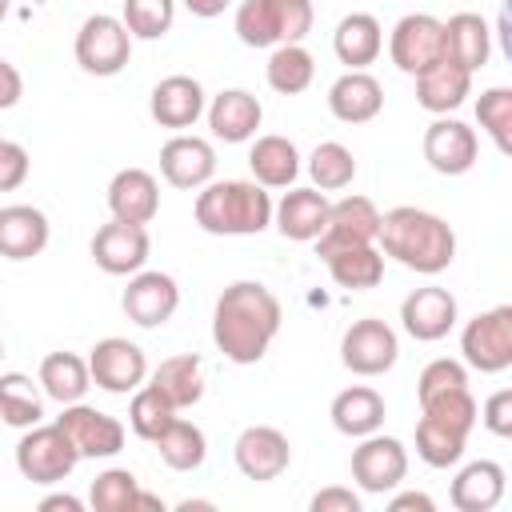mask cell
Wrapping results in <instances>:
<instances>
[{
	"label": "cell",
	"instance_id": "db71d44e",
	"mask_svg": "<svg viewBox=\"0 0 512 512\" xmlns=\"http://www.w3.org/2000/svg\"><path fill=\"white\" fill-rule=\"evenodd\" d=\"M176 508H180V512H192V508H212V504H208V500H180Z\"/></svg>",
	"mask_w": 512,
	"mask_h": 512
},
{
	"label": "cell",
	"instance_id": "836d02e7",
	"mask_svg": "<svg viewBox=\"0 0 512 512\" xmlns=\"http://www.w3.org/2000/svg\"><path fill=\"white\" fill-rule=\"evenodd\" d=\"M40 388H44V396L56 400L60 408L84 400V392L92 388L88 360L76 356V352H48V356L40 360Z\"/></svg>",
	"mask_w": 512,
	"mask_h": 512
},
{
	"label": "cell",
	"instance_id": "f1b7e54d",
	"mask_svg": "<svg viewBox=\"0 0 512 512\" xmlns=\"http://www.w3.org/2000/svg\"><path fill=\"white\" fill-rule=\"evenodd\" d=\"M148 384H152L176 412H184V408H192V404L204 400V360H200L196 352L168 356V360H160V364L152 368Z\"/></svg>",
	"mask_w": 512,
	"mask_h": 512
},
{
	"label": "cell",
	"instance_id": "f5cc1de1",
	"mask_svg": "<svg viewBox=\"0 0 512 512\" xmlns=\"http://www.w3.org/2000/svg\"><path fill=\"white\" fill-rule=\"evenodd\" d=\"M180 4H184L192 16H200V20H212V16H220V12H224L232 0H180Z\"/></svg>",
	"mask_w": 512,
	"mask_h": 512
},
{
	"label": "cell",
	"instance_id": "5bb4252c",
	"mask_svg": "<svg viewBox=\"0 0 512 512\" xmlns=\"http://www.w3.org/2000/svg\"><path fill=\"white\" fill-rule=\"evenodd\" d=\"M476 156H480V140H476V128L456 120V116H436L428 128H424V160L432 172L440 176H464L476 168Z\"/></svg>",
	"mask_w": 512,
	"mask_h": 512
},
{
	"label": "cell",
	"instance_id": "ffe728a7",
	"mask_svg": "<svg viewBox=\"0 0 512 512\" xmlns=\"http://www.w3.org/2000/svg\"><path fill=\"white\" fill-rule=\"evenodd\" d=\"M204 108H208V100H204L200 80L184 76V72L164 76L148 96V112L160 128H192L204 116Z\"/></svg>",
	"mask_w": 512,
	"mask_h": 512
},
{
	"label": "cell",
	"instance_id": "2e32d148",
	"mask_svg": "<svg viewBox=\"0 0 512 512\" xmlns=\"http://www.w3.org/2000/svg\"><path fill=\"white\" fill-rule=\"evenodd\" d=\"M460 320V308H456V296L440 284H424V288H412L404 300H400V324L412 340L420 344H436L444 340Z\"/></svg>",
	"mask_w": 512,
	"mask_h": 512
},
{
	"label": "cell",
	"instance_id": "8992f818",
	"mask_svg": "<svg viewBox=\"0 0 512 512\" xmlns=\"http://www.w3.org/2000/svg\"><path fill=\"white\" fill-rule=\"evenodd\" d=\"M460 352L464 364L484 376L512 368V308L496 304L488 312H476L460 332Z\"/></svg>",
	"mask_w": 512,
	"mask_h": 512
},
{
	"label": "cell",
	"instance_id": "7c38bea8",
	"mask_svg": "<svg viewBox=\"0 0 512 512\" xmlns=\"http://www.w3.org/2000/svg\"><path fill=\"white\" fill-rule=\"evenodd\" d=\"M388 56L400 72L416 76L428 64H436L444 56V20L428 16V12H408L396 20L392 36H388Z\"/></svg>",
	"mask_w": 512,
	"mask_h": 512
},
{
	"label": "cell",
	"instance_id": "74e56055",
	"mask_svg": "<svg viewBox=\"0 0 512 512\" xmlns=\"http://www.w3.org/2000/svg\"><path fill=\"white\" fill-rule=\"evenodd\" d=\"M464 448H468V436L464 432H456V428H448V424H440L432 416H420L416 420V456L428 468H452V464H460Z\"/></svg>",
	"mask_w": 512,
	"mask_h": 512
},
{
	"label": "cell",
	"instance_id": "7402d4cb",
	"mask_svg": "<svg viewBox=\"0 0 512 512\" xmlns=\"http://www.w3.org/2000/svg\"><path fill=\"white\" fill-rule=\"evenodd\" d=\"M472 92V72L460 68L456 60L440 56L436 64H428L424 72H416V104L432 116H448L456 112Z\"/></svg>",
	"mask_w": 512,
	"mask_h": 512
},
{
	"label": "cell",
	"instance_id": "ac0fdd59",
	"mask_svg": "<svg viewBox=\"0 0 512 512\" xmlns=\"http://www.w3.org/2000/svg\"><path fill=\"white\" fill-rule=\"evenodd\" d=\"M152 240L144 224H124V220H108L96 228L92 236V260L100 272L108 276H132L148 264Z\"/></svg>",
	"mask_w": 512,
	"mask_h": 512
},
{
	"label": "cell",
	"instance_id": "681fc988",
	"mask_svg": "<svg viewBox=\"0 0 512 512\" xmlns=\"http://www.w3.org/2000/svg\"><path fill=\"white\" fill-rule=\"evenodd\" d=\"M20 96H24V76H20V68L8 64V60H0V112L16 108Z\"/></svg>",
	"mask_w": 512,
	"mask_h": 512
},
{
	"label": "cell",
	"instance_id": "7a4b0ae2",
	"mask_svg": "<svg viewBox=\"0 0 512 512\" xmlns=\"http://www.w3.org/2000/svg\"><path fill=\"white\" fill-rule=\"evenodd\" d=\"M376 244L384 256H392L396 264L420 276H440L456 260V232L448 228V220H440L436 212L412 208V204L380 212Z\"/></svg>",
	"mask_w": 512,
	"mask_h": 512
},
{
	"label": "cell",
	"instance_id": "f546056e",
	"mask_svg": "<svg viewBox=\"0 0 512 512\" xmlns=\"http://www.w3.org/2000/svg\"><path fill=\"white\" fill-rule=\"evenodd\" d=\"M332 52L348 68H368L384 52V28L372 12H348L332 32Z\"/></svg>",
	"mask_w": 512,
	"mask_h": 512
},
{
	"label": "cell",
	"instance_id": "816d5d0a",
	"mask_svg": "<svg viewBox=\"0 0 512 512\" xmlns=\"http://www.w3.org/2000/svg\"><path fill=\"white\" fill-rule=\"evenodd\" d=\"M40 512H84V500H76L68 492H52L40 500Z\"/></svg>",
	"mask_w": 512,
	"mask_h": 512
},
{
	"label": "cell",
	"instance_id": "d6a6232c",
	"mask_svg": "<svg viewBox=\"0 0 512 512\" xmlns=\"http://www.w3.org/2000/svg\"><path fill=\"white\" fill-rule=\"evenodd\" d=\"M328 264V276L348 288V292H368L384 280V252L376 244H356V248H336L320 256Z\"/></svg>",
	"mask_w": 512,
	"mask_h": 512
},
{
	"label": "cell",
	"instance_id": "4fadbf2b",
	"mask_svg": "<svg viewBox=\"0 0 512 512\" xmlns=\"http://www.w3.org/2000/svg\"><path fill=\"white\" fill-rule=\"evenodd\" d=\"M232 460L240 468L244 480H256V484H268V480H280L292 464V444L280 428L272 424H252L236 436L232 444Z\"/></svg>",
	"mask_w": 512,
	"mask_h": 512
},
{
	"label": "cell",
	"instance_id": "277c9868",
	"mask_svg": "<svg viewBox=\"0 0 512 512\" xmlns=\"http://www.w3.org/2000/svg\"><path fill=\"white\" fill-rule=\"evenodd\" d=\"M312 0H244L236 8V36L248 48L300 44L312 32Z\"/></svg>",
	"mask_w": 512,
	"mask_h": 512
},
{
	"label": "cell",
	"instance_id": "4316f807",
	"mask_svg": "<svg viewBox=\"0 0 512 512\" xmlns=\"http://www.w3.org/2000/svg\"><path fill=\"white\" fill-rule=\"evenodd\" d=\"M508 492V476L496 460H472L452 480V508L456 512H492Z\"/></svg>",
	"mask_w": 512,
	"mask_h": 512
},
{
	"label": "cell",
	"instance_id": "f907efd6",
	"mask_svg": "<svg viewBox=\"0 0 512 512\" xmlns=\"http://www.w3.org/2000/svg\"><path fill=\"white\" fill-rule=\"evenodd\" d=\"M392 512H436V500L428 492H396L388 500Z\"/></svg>",
	"mask_w": 512,
	"mask_h": 512
},
{
	"label": "cell",
	"instance_id": "f35d334b",
	"mask_svg": "<svg viewBox=\"0 0 512 512\" xmlns=\"http://www.w3.org/2000/svg\"><path fill=\"white\" fill-rule=\"evenodd\" d=\"M308 176L320 192H340L356 180V156L340 144V140H324L312 148L308 156Z\"/></svg>",
	"mask_w": 512,
	"mask_h": 512
},
{
	"label": "cell",
	"instance_id": "1f68e13d",
	"mask_svg": "<svg viewBox=\"0 0 512 512\" xmlns=\"http://www.w3.org/2000/svg\"><path fill=\"white\" fill-rule=\"evenodd\" d=\"M248 168L252 180L264 188H292L300 176V148L288 136H256L252 152H248Z\"/></svg>",
	"mask_w": 512,
	"mask_h": 512
},
{
	"label": "cell",
	"instance_id": "cb8c5ba5",
	"mask_svg": "<svg viewBox=\"0 0 512 512\" xmlns=\"http://www.w3.org/2000/svg\"><path fill=\"white\" fill-rule=\"evenodd\" d=\"M108 208L112 220L124 224H152L160 212V184L144 168H120L108 184Z\"/></svg>",
	"mask_w": 512,
	"mask_h": 512
},
{
	"label": "cell",
	"instance_id": "ba28073f",
	"mask_svg": "<svg viewBox=\"0 0 512 512\" xmlns=\"http://www.w3.org/2000/svg\"><path fill=\"white\" fill-rule=\"evenodd\" d=\"M396 360H400V340H396L392 324H384L380 316H364L344 328L340 364L352 376H384L396 368Z\"/></svg>",
	"mask_w": 512,
	"mask_h": 512
},
{
	"label": "cell",
	"instance_id": "83f0119b",
	"mask_svg": "<svg viewBox=\"0 0 512 512\" xmlns=\"http://www.w3.org/2000/svg\"><path fill=\"white\" fill-rule=\"evenodd\" d=\"M328 416H332V428H336L340 436L360 440V436H372V432L384 428L388 408H384V396H380L376 388H368V384H352V388L336 392Z\"/></svg>",
	"mask_w": 512,
	"mask_h": 512
},
{
	"label": "cell",
	"instance_id": "e575fe53",
	"mask_svg": "<svg viewBox=\"0 0 512 512\" xmlns=\"http://www.w3.org/2000/svg\"><path fill=\"white\" fill-rule=\"evenodd\" d=\"M152 444H156L160 460H164L172 472H196V468L208 460V436H204V428L192 424V420H180V416H176Z\"/></svg>",
	"mask_w": 512,
	"mask_h": 512
},
{
	"label": "cell",
	"instance_id": "bcb514c9",
	"mask_svg": "<svg viewBox=\"0 0 512 512\" xmlns=\"http://www.w3.org/2000/svg\"><path fill=\"white\" fill-rule=\"evenodd\" d=\"M28 168H32V160H28L24 144L0 136V192H16L28 180Z\"/></svg>",
	"mask_w": 512,
	"mask_h": 512
},
{
	"label": "cell",
	"instance_id": "f6af8a7d",
	"mask_svg": "<svg viewBox=\"0 0 512 512\" xmlns=\"http://www.w3.org/2000/svg\"><path fill=\"white\" fill-rule=\"evenodd\" d=\"M464 384H468V368H464L460 360L440 356V360H428V364H424V372H420V380H416V400H428V396H436V392L464 388Z\"/></svg>",
	"mask_w": 512,
	"mask_h": 512
},
{
	"label": "cell",
	"instance_id": "3957f363",
	"mask_svg": "<svg viewBox=\"0 0 512 512\" xmlns=\"http://www.w3.org/2000/svg\"><path fill=\"white\" fill-rule=\"evenodd\" d=\"M192 216L208 236H256L272 224V196L256 180H208Z\"/></svg>",
	"mask_w": 512,
	"mask_h": 512
},
{
	"label": "cell",
	"instance_id": "5b68a950",
	"mask_svg": "<svg viewBox=\"0 0 512 512\" xmlns=\"http://www.w3.org/2000/svg\"><path fill=\"white\" fill-rule=\"evenodd\" d=\"M80 464L76 444L64 436L60 424H32L24 428L20 444H16V468L24 480L32 484H60L72 476V468Z\"/></svg>",
	"mask_w": 512,
	"mask_h": 512
},
{
	"label": "cell",
	"instance_id": "d6986e66",
	"mask_svg": "<svg viewBox=\"0 0 512 512\" xmlns=\"http://www.w3.org/2000/svg\"><path fill=\"white\" fill-rule=\"evenodd\" d=\"M160 176L172 184V188H184V192H196L204 188L212 176H216V152L204 136H172L164 148H160Z\"/></svg>",
	"mask_w": 512,
	"mask_h": 512
},
{
	"label": "cell",
	"instance_id": "44dd1931",
	"mask_svg": "<svg viewBox=\"0 0 512 512\" xmlns=\"http://www.w3.org/2000/svg\"><path fill=\"white\" fill-rule=\"evenodd\" d=\"M380 108H384V88L364 68H348L328 88V112L340 124H368V120L380 116Z\"/></svg>",
	"mask_w": 512,
	"mask_h": 512
},
{
	"label": "cell",
	"instance_id": "30bf717a",
	"mask_svg": "<svg viewBox=\"0 0 512 512\" xmlns=\"http://www.w3.org/2000/svg\"><path fill=\"white\" fill-rule=\"evenodd\" d=\"M88 372H92L96 388H104L112 396H128L148 380V356L140 344H132L124 336H104L88 352Z\"/></svg>",
	"mask_w": 512,
	"mask_h": 512
},
{
	"label": "cell",
	"instance_id": "9a60e30c",
	"mask_svg": "<svg viewBox=\"0 0 512 512\" xmlns=\"http://www.w3.org/2000/svg\"><path fill=\"white\" fill-rule=\"evenodd\" d=\"M380 236V208L368 196H340L336 204H328V220L324 232L316 236V252L328 256L336 248H356V244H376Z\"/></svg>",
	"mask_w": 512,
	"mask_h": 512
},
{
	"label": "cell",
	"instance_id": "8fae6325",
	"mask_svg": "<svg viewBox=\"0 0 512 512\" xmlns=\"http://www.w3.org/2000/svg\"><path fill=\"white\" fill-rule=\"evenodd\" d=\"M56 424L64 428V436L76 444L80 460H112L120 448H124V424L84 400L76 404H64V412L56 416Z\"/></svg>",
	"mask_w": 512,
	"mask_h": 512
},
{
	"label": "cell",
	"instance_id": "603a6c76",
	"mask_svg": "<svg viewBox=\"0 0 512 512\" xmlns=\"http://www.w3.org/2000/svg\"><path fill=\"white\" fill-rule=\"evenodd\" d=\"M204 112H208L212 136L224 140V144L252 140L256 128H260V120H264V108H260V100L248 88H224V92H216Z\"/></svg>",
	"mask_w": 512,
	"mask_h": 512
},
{
	"label": "cell",
	"instance_id": "ab89813d",
	"mask_svg": "<svg viewBox=\"0 0 512 512\" xmlns=\"http://www.w3.org/2000/svg\"><path fill=\"white\" fill-rule=\"evenodd\" d=\"M172 420H176V408H172L152 384H140V388L132 392V404H128V428H132L140 440L152 444Z\"/></svg>",
	"mask_w": 512,
	"mask_h": 512
},
{
	"label": "cell",
	"instance_id": "9f6ffc18",
	"mask_svg": "<svg viewBox=\"0 0 512 512\" xmlns=\"http://www.w3.org/2000/svg\"><path fill=\"white\" fill-rule=\"evenodd\" d=\"M0 356H4V340H0Z\"/></svg>",
	"mask_w": 512,
	"mask_h": 512
},
{
	"label": "cell",
	"instance_id": "c3c4849f",
	"mask_svg": "<svg viewBox=\"0 0 512 512\" xmlns=\"http://www.w3.org/2000/svg\"><path fill=\"white\" fill-rule=\"evenodd\" d=\"M308 508H312V512H360V496H356L352 488L332 484V488H320V492L308 500Z\"/></svg>",
	"mask_w": 512,
	"mask_h": 512
},
{
	"label": "cell",
	"instance_id": "d590c367",
	"mask_svg": "<svg viewBox=\"0 0 512 512\" xmlns=\"http://www.w3.org/2000/svg\"><path fill=\"white\" fill-rule=\"evenodd\" d=\"M312 76H316V60L304 44H276L264 64V80L280 96H300L312 84Z\"/></svg>",
	"mask_w": 512,
	"mask_h": 512
},
{
	"label": "cell",
	"instance_id": "7bdbcfd3",
	"mask_svg": "<svg viewBox=\"0 0 512 512\" xmlns=\"http://www.w3.org/2000/svg\"><path fill=\"white\" fill-rule=\"evenodd\" d=\"M136 492L140 484L128 468H104L88 488V504L96 512H136Z\"/></svg>",
	"mask_w": 512,
	"mask_h": 512
},
{
	"label": "cell",
	"instance_id": "4dcf8cb0",
	"mask_svg": "<svg viewBox=\"0 0 512 512\" xmlns=\"http://www.w3.org/2000/svg\"><path fill=\"white\" fill-rule=\"evenodd\" d=\"M444 56L456 60L468 72H480L492 56V32L488 20L476 12H456L444 20Z\"/></svg>",
	"mask_w": 512,
	"mask_h": 512
},
{
	"label": "cell",
	"instance_id": "ee69618b",
	"mask_svg": "<svg viewBox=\"0 0 512 512\" xmlns=\"http://www.w3.org/2000/svg\"><path fill=\"white\" fill-rule=\"evenodd\" d=\"M476 120H480V128L492 136V144L508 156V152H512V88L496 84V88L480 92V100H476Z\"/></svg>",
	"mask_w": 512,
	"mask_h": 512
},
{
	"label": "cell",
	"instance_id": "7dc6e473",
	"mask_svg": "<svg viewBox=\"0 0 512 512\" xmlns=\"http://www.w3.org/2000/svg\"><path fill=\"white\" fill-rule=\"evenodd\" d=\"M476 420L492 432V436H512V388H500L484 400V408H476Z\"/></svg>",
	"mask_w": 512,
	"mask_h": 512
},
{
	"label": "cell",
	"instance_id": "11a10c76",
	"mask_svg": "<svg viewBox=\"0 0 512 512\" xmlns=\"http://www.w3.org/2000/svg\"><path fill=\"white\" fill-rule=\"evenodd\" d=\"M8 8H12V0H0V20L8 16Z\"/></svg>",
	"mask_w": 512,
	"mask_h": 512
},
{
	"label": "cell",
	"instance_id": "6da1fadb",
	"mask_svg": "<svg viewBox=\"0 0 512 512\" xmlns=\"http://www.w3.org/2000/svg\"><path fill=\"white\" fill-rule=\"evenodd\" d=\"M284 308L260 280H236L216 296L212 308V344L232 364H256L280 332Z\"/></svg>",
	"mask_w": 512,
	"mask_h": 512
},
{
	"label": "cell",
	"instance_id": "52a82bcc",
	"mask_svg": "<svg viewBox=\"0 0 512 512\" xmlns=\"http://www.w3.org/2000/svg\"><path fill=\"white\" fill-rule=\"evenodd\" d=\"M72 52H76V64L88 76H116L132 60V36H128V28H124L120 16L96 12V16H88L80 24Z\"/></svg>",
	"mask_w": 512,
	"mask_h": 512
},
{
	"label": "cell",
	"instance_id": "8d00e7d4",
	"mask_svg": "<svg viewBox=\"0 0 512 512\" xmlns=\"http://www.w3.org/2000/svg\"><path fill=\"white\" fill-rule=\"evenodd\" d=\"M0 420L12 428H32L44 420V396L24 372H0Z\"/></svg>",
	"mask_w": 512,
	"mask_h": 512
},
{
	"label": "cell",
	"instance_id": "484cf974",
	"mask_svg": "<svg viewBox=\"0 0 512 512\" xmlns=\"http://www.w3.org/2000/svg\"><path fill=\"white\" fill-rule=\"evenodd\" d=\"M52 224L36 204H4L0 208V256L4 260H32L48 248Z\"/></svg>",
	"mask_w": 512,
	"mask_h": 512
},
{
	"label": "cell",
	"instance_id": "e0dca14e",
	"mask_svg": "<svg viewBox=\"0 0 512 512\" xmlns=\"http://www.w3.org/2000/svg\"><path fill=\"white\" fill-rule=\"evenodd\" d=\"M120 308L124 316L136 324V328H160L176 316L180 308V288L168 272H132L128 276V288L120 296Z\"/></svg>",
	"mask_w": 512,
	"mask_h": 512
},
{
	"label": "cell",
	"instance_id": "60d3db41",
	"mask_svg": "<svg viewBox=\"0 0 512 512\" xmlns=\"http://www.w3.org/2000/svg\"><path fill=\"white\" fill-rule=\"evenodd\" d=\"M476 408L480 404H476V396H472L468 384L420 400V416H432V420H440V424H448V428H456L464 436H472V428H476Z\"/></svg>",
	"mask_w": 512,
	"mask_h": 512
},
{
	"label": "cell",
	"instance_id": "d4e9b609",
	"mask_svg": "<svg viewBox=\"0 0 512 512\" xmlns=\"http://www.w3.org/2000/svg\"><path fill=\"white\" fill-rule=\"evenodd\" d=\"M328 196L320 188H288L280 196V204H272V224L280 228L284 240H296V244H308L324 232V220H328Z\"/></svg>",
	"mask_w": 512,
	"mask_h": 512
},
{
	"label": "cell",
	"instance_id": "9c48e42d",
	"mask_svg": "<svg viewBox=\"0 0 512 512\" xmlns=\"http://www.w3.org/2000/svg\"><path fill=\"white\" fill-rule=\"evenodd\" d=\"M408 476V448L396 436H360V444L352 448V480L360 484V492L384 496L396 492Z\"/></svg>",
	"mask_w": 512,
	"mask_h": 512
},
{
	"label": "cell",
	"instance_id": "b9f144b4",
	"mask_svg": "<svg viewBox=\"0 0 512 512\" xmlns=\"http://www.w3.org/2000/svg\"><path fill=\"white\" fill-rule=\"evenodd\" d=\"M124 28L132 40H160L172 32L176 0H124Z\"/></svg>",
	"mask_w": 512,
	"mask_h": 512
}]
</instances>
